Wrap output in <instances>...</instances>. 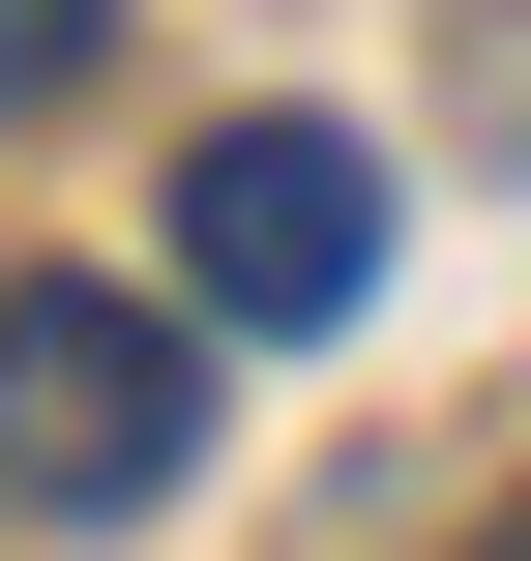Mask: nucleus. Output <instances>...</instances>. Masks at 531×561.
<instances>
[{
  "instance_id": "obj_3",
  "label": "nucleus",
  "mask_w": 531,
  "mask_h": 561,
  "mask_svg": "<svg viewBox=\"0 0 531 561\" xmlns=\"http://www.w3.org/2000/svg\"><path fill=\"white\" fill-rule=\"evenodd\" d=\"M89 30H118V0H0V118H59V89H89Z\"/></svg>"
},
{
  "instance_id": "obj_2",
  "label": "nucleus",
  "mask_w": 531,
  "mask_h": 561,
  "mask_svg": "<svg viewBox=\"0 0 531 561\" xmlns=\"http://www.w3.org/2000/svg\"><path fill=\"white\" fill-rule=\"evenodd\" d=\"M384 296V148L355 118H207L177 148V325H355Z\"/></svg>"
},
{
  "instance_id": "obj_1",
  "label": "nucleus",
  "mask_w": 531,
  "mask_h": 561,
  "mask_svg": "<svg viewBox=\"0 0 531 561\" xmlns=\"http://www.w3.org/2000/svg\"><path fill=\"white\" fill-rule=\"evenodd\" d=\"M177 473H207V325L30 266V296H0V503H30V533H148Z\"/></svg>"
}]
</instances>
